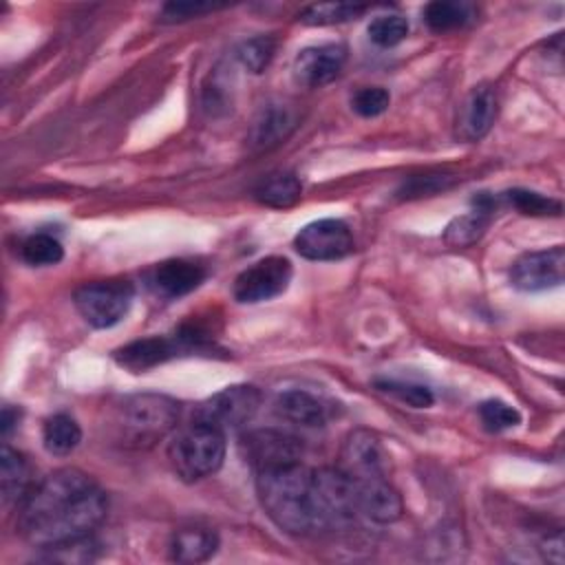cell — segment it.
Listing matches in <instances>:
<instances>
[{"label": "cell", "instance_id": "33", "mask_svg": "<svg viewBox=\"0 0 565 565\" xmlns=\"http://www.w3.org/2000/svg\"><path fill=\"white\" fill-rule=\"evenodd\" d=\"M380 391H386L391 395H395L397 399L415 406V408H428L435 397L430 393V388L422 386V384H411V382H395V380H386V382H377Z\"/></svg>", "mask_w": 565, "mask_h": 565}, {"label": "cell", "instance_id": "10", "mask_svg": "<svg viewBox=\"0 0 565 565\" xmlns=\"http://www.w3.org/2000/svg\"><path fill=\"white\" fill-rule=\"evenodd\" d=\"M294 269L285 256H267L243 269L232 287L234 300L256 305L280 296L291 282Z\"/></svg>", "mask_w": 565, "mask_h": 565}, {"label": "cell", "instance_id": "1", "mask_svg": "<svg viewBox=\"0 0 565 565\" xmlns=\"http://www.w3.org/2000/svg\"><path fill=\"white\" fill-rule=\"evenodd\" d=\"M106 508V494L90 475L60 468L33 483L18 505V530L24 541L46 550L90 536L104 521Z\"/></svg>", "mask_w": 565, "mask_h": 565}, {"label": "cell", "instance_id": "24", "mask_svg": "<svg viewBox=\"0 0 565 565\" xmlns=\"http://www.w3.org/2000/svg\"><path fill=\"white\" fill-rule=\"evenodd\" d=\"M79 441H82V428L66 413L51 415L42 426V444L46 452L55 457L71 455L79 446Z\"/></svg>", "mask_w": 565, "mask_h": 565}, {"label": "cell", "instance_id": "30", "mask_svg": "<svg viewBox=\"0 0 565 565\" xmlns=\"http://www.w3.org/2000/svg\"><path fill=\"white\" fill-rule=\"evenodd\" d=\"M508 203L519 210L521 214H530V216H558L561 214V203L543 196L539 192H530V190H510L505 192Z\"/></svg>", "mask_w": 565, "mask_h": 565}, {"label": "cell", "instance_id": "12", "mask_svg": "<svg viewBox=\"0 0 565 565\" xmlns=\"http://www.w3.org/2000/svg\"><path fill=\"white\" fill-rule=\"evenodd\" d=\"M338 468L353 481L377 479L388 475V457L375 433L358 428L347 435Z\"/></svg>", "mask_w": 565, "mask_h": 565}, {"label": "cell", "instance_id": "28", "mask_svg": "<svg viewBox=\"0 0 565 565\" xmlns=\"http://www.w3.org/2000/svg\"><path fill=\"white\" fill-rule=\"evenodd\" d=\"M369 40L382 49L397 46L406 35H408V20L395 13L377 15L369 22Z\"/></svg>", "mask_w": 565, "mask_h": 565}, {"label": "cell", "instance_id": "19", "mask_svg": "<svg viewBox=\"0 0 565 565\" xmlns=\"http://www.w3.org/2000/svg\"><path fill=\"white\" fill-rule=\"evenodd\" d=\"M296 126V113L287 104H267L254 119L249 143L258 150L280 143Z\"/></svg>", "mask_w": 565, "mask_h": 565}, {"label": "cell", "instance_id": "18", "mask_svg": "<svg viewBox=\"0 0 565 565\" xmlns=\"http://www.w3.org/2000/svg\"><path fill=\"white\" fill-rule=\"evenodd\" d=\"M274 406H276L278 417H282L296 426L316 428V426H324V422L329 419L327 402H322L320 397L311 395L309 391H300V388L280 393L276 397Z\"/></svg>", "mask_w": 565, "mask_h": 565}, {"label": "cell", "instance_id": "25", "mask_svg": "<svg viewBox=\"0 0 565 565\" xmlns=\"http://www.w3.org/2000/svg\"><path fill=\"white\" fill-rule=\"evenodd\" d=\"M475 11L468 2H452V0H435L424 7V22L435 33H446L466 26L472 20Z\"/></svg>", "mask_w": 565, "mask_h": 565}, {"label": "cell", "instance_id": "23", "mask_svg": "<svg viewBox=\"0 0 565 565\" xmlns=\"http://www.w3.org/2000/svg\"><path fill=\"white\" fill-rule=\"evenodd\" d=\"M254 194H256L258 203H263L267 207L285 210L300 201L302 183L294 172H274L258 183Z\"/></svg>", "mask_w": 565, "mask_h": 565}, {"label": "cell", "instance_id": "32", "mask_svg": "<svg viewBox=\"0 0 565 565\" xmlns=\"http://www.w3.org/2000/svg\"><path fill=\"white\" fill-rule=\"evenodd\" d=\"M388 104H391V95L382 86H364L355 90V95L351 97V108L360 117H377L388 108Z\"/></svg>", "mask_w": 565, "mask_h": 565}, {"label": "cell", "instance_id": "11", "mask_svg": "<svg viewBox=\"0 0 565 565\" xmlns=\"http://www.w3.org/2000/svg\"><path fill=\"white\" fill-rule=\"evenodd\" d=\"M294 247L307 260H340L353 252V236L344 221L320 218L296 234Z\"/></svg>", "mask_w": 565, "mask_h": 565}, {"label": "cell", "instance_id": "34", "mask_svg": "<svg viewBox=\"0 0 565 565\" xmlns=\"http://www.w3.org/2000/svg\"><path fill=\"white\" fill-rule=\"evenodd\" d=\"M214 9H216V4H210V2H168L161 9V20L163 22H181V20H190V18H196V15L214 11Z\"/></svg>", "mask_w": 565, "mask_h": 565}, {"label": "cell", "instance_id": "17", "mask_svg": "<svg viewBox=\"0 0 565 565\" xmlns=\"http://www.w3.org/2000/svg\"><path fill=\"white\" fill-rule=\"evenodd\" d=\"M205 280V269L185 258H170L152 267L148 276V285L159 294L161 298H181L190 291H194Z\"/></svg>", "mask_w": 565, "mask_h": 565}, {"label": "cell", "instance_id": "20", "mask_svg": "<svg viewBox=\"0 0 565 565\" xmlns=\"http://www.w3.org/2000/svg\"><path fill=\"white\" fill-rule=\"evenodd\" d=\"M475 203H477L475 210H470L468 214H461L448 223V227L444 232V241L450 247H470L486 234L494 203L490 196H479Z\"/></svg>", "mask_w": 565, "mask_h": 565}, {"label": "cell", "instance_id": "22", "mask_svg": "<svg viewBox=\"0 0 565 565\" xmlns=\"http://www.w3.org/2000/svg\"><path fill=\"white\" fill-rule=\"evenodd\" d=\"M218 536L207 527H183L170 541V558L179 563H203L214 556Z\"/></svg>", "mask_w": 565, "mask_h": 565}, {"label": "cell", "instance_id": "7", "mask_svg": "<svg viewBox=\"0 0 565 565\" xmlns=\"http://www.w3.org/2000/svg\"><path fill=\"white\" fill-rule=\"evenodd\" d=\"M258 406L260 391L256 386L232 384L203 399L196 408V419L227 433L247 424L256 415Z\"/></svg>", "mask_w": 565, "mask_h": 565}, {"label": "cell", "instance_id": "5", "mask_svg": "<svg viewBox=\"0 0 565 565\" xmlns=\"http://www.w3.org/2000/svg\"><path fill=\"white\" fill-rule=\"evenodd\" d=\"M135 298V287L126 278L86 282L75 291V307L86 324L110 329L128 313Z\"/></svg>", "mask_w": 565, "mask_h": 565}, {"label": "cell", "instance_id": "27", "mask_svg": "<svg viewBox=\"0 0 565 565\" xmlns=\"http://www.w3.org/2000/svg\"><path fill=\"white\" fill-rule=\"evenodd\" d=\"M20 254L24 263L33 267H46V265H57L64 258V247L51 234H33L22 243Z\"/></svg>", "mask_w": 565, "mask_h": 565}, {"label": "cell", "instance_id": "14", "mask_svg": "<svg viewBox=\"0 0 565 565\" xmlns=\"http://www.w3.org/2000/svg\"><path fill=\"white\" fill-rule=\"evenodd\" d=\"M347 46L338 42L316 44L302 49L294 60V77L307 88H320L331 84L344 68Z\"/></svg>", "mask_w": 565, "mask_h": 565}, {"label": "cell", "instance_id": "26", "mask_svg": "<svg viewBox=\"0 0 565 565\" xmlns=\"http://www.w3.org/2000/svg\"><path fill=\"white\" fill-rule=\"evenodd\" d=\"M369 7L366 4H353V2H322L311 4L300 13V20L311 26H324V24H338L360 18Z\"/></svg>", "mask_w": 565, "mask_h": 565}, {"label": "cell", "instance_id": "6", "mask_svg": "<svg viewBox=\"0 0 565 565\" xmlns=\"http://www.w3.org/2000/svg\"><path fill=\"white\" fill-rule=\"evenodd\" d=\"M311 492L320 519V530L347 523L358 516L355 483L340 468L311 470Z\"/></svg>", "mask_w": 565, "mask_h": 565}, {"label": "cell", "instance_id": "3", "mask_svg": "<svg viewBox=\"0 0 565 565\" xmlns=\"http://www.w3.org/2000/svg\"><path fill=\"white\" fill-rule=\"evenodd\" d=\"M179 404L159 393L124 397L110 417V430L124 448H150L174 430Z\"/></svg>", "mask_w": 565, "mask_h": 565}, {"label": "cell", "instance_id": "15", "mask_svg": "<svg viewBox=\"0 0 565 565\" xmlns=\"http://www.w3.org/2000/svg\"><path fill=\"white\" fill-rule=\"evenodd\" d=\"M497 119V95L490 86H475L461 102L457 113V137L463 141H479L486 137Z\"/></svg>", "mask_w": 565, "mask_h": 565}, {"label": "cell", "instance_id": "21", "mask_svg": "<svg viewBox=\"0 0 565 565\" xmlns=\"http://www.w3.org/2000/svg\"><path fill=\"white\" fill-rule=\"evenodd\" d=\"M0 483H2V501L9 503H22L24 497L31 492V466L24 459L22 452L9 448L4 444L2 448V461H0Z\"/></svg>", "mask_w": 565, "mask_h": 565}, {"label": "cell", "instance_id": "29", "mask_svg": "<svg viewBox=\"0 0 565 565\" xmlns=\"http://www.w3.org/2000/svg\"><path fill=\"white\" fill-rule=\"evenodd\" d=\"M274 53H276V40L271 35H256V38H249L245 40L236 55H238V62L249 71V73H263L269 62L274 60Z\"/></svg>", "mask_w": 565, "mask_h": 565}, {"label": "cell", "instance_id": "8", "mask_svg": "<svg viewBox=\"0 0 565 565\" xmlns=\"http://www.w3.org/2000/svg\"><path fill=\"white\" fill-rule=\"evenodd\" d=\"M238 452L254 472L269 468L298 463L302 457V444L298 437L276 430V428H256L241 437Z\"/></svg>", "mask_w": 565, "mask_h": 565}, {"label": "cell", "instance_id": "13", "mask_svg": "<svg viewBox=\"0 0 565 565\" xmlns=\"http://www.w3.org/2000/svg\"><path fill=\"white\" fill-rule=\"evenodd\" d=\"M565 249L561 245L519 256L510 269V280L519 291H545L563 282Z\"/></svg>", "mask_w": 565, "mask_h": 565}, {"label": "cell", "instance_id": "9", "mask_svg": "<svg viewBox=\"0 0 565 565\" xmlns=\"http://www.w3.org/2000/svg\"><path fill=\"white\" fill-rule=\"evenodd\" d=\"M199 342H201V338L194 329L179 331L174 335H150V338H141V340H135V342L117 349L115 362L119 366L128 369L130 373H146V371L172 360L174 355L199 347Z\"/></svg>", "mask_w": 565, "mask_h": 565}, {"label": "cell", "instance_id": "16", "mask_svg": "<svg viewBox=\"0 0 565 565\" xmlns=\"http://www.w3.org/2000/svg\"><path fill=\"white\" fill-rule=\"evenodd\" d=\"M358 494V514L375 523H393L402 516L404 505L399 492L391 486L388 477L353 481Z\"/></svg>", "mask_w": 565, "mask_h": 565}, {"label": "cell", "instance_id": "2", "mask_svg": "<svg viewBox=\"0 0 565 565\" xmlns=\"http://www.w3.org/2000/svg\"><path fill=\"white\" fill-rule=\"evenodd\" d=\"M256 492L265 514L280 530L289 534L320 530L311 492V470L300 461L256 472Z\"/></svg>", "mask_w": 565, "mask_h": 565}, {"label": "cell", "instance_id": "4", "mask_svg": "<svg viewBox=\"0 0 565 565\" xmlns=\"http://www.w3.org/2000/svg\"><path fill=\"white\" fill-rule=\"evenodd\" d=\"M168 459L183 481L205 479L223 466L225 433L196 419L174 433L168 446Z\"/></svg>", "mask_w": 565, "mask_h": 565}, {"label": "cell", "instance_id": "31", "mask_svg": "<svg viewBox=\"0 0 565 565\" xmlns=\"http://www.w3.org/2000/svg\"><path fill=\"white\" fill-rule=\"evenodd\" d=\"M479 417L490 433H501V430H508V428H514L521 424V413L501 399L481 402Z\"/></svg>", "mask_w": 565, "mask_h": 565}]
</instances>
